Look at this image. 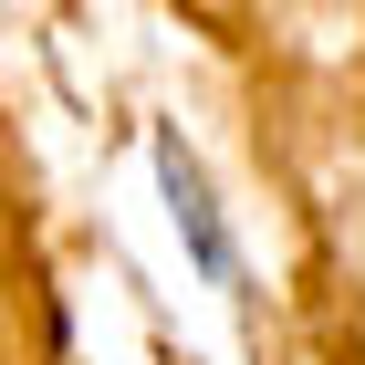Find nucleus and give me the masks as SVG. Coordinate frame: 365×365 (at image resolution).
I'll return each mask as SVG.
<instances>
[{
	"label": "nucleus",
	"mask_w": 365,
	"mask_h": 365,
	"mask_svg": "<svg viewBox=\"0 0 365 365\" xmlns=\"http://www.w3.org/2000/svg\"><path fill=\"white\" fill-rule=\"evenodd\" d=\"M157 188H168V220H178V240H188L198 282H209V292H240V240H230L220 198H209V168H198L178 136H157Z\"/></svg>",
	"instance_id": "f257e3e1"
}]
</instances>
